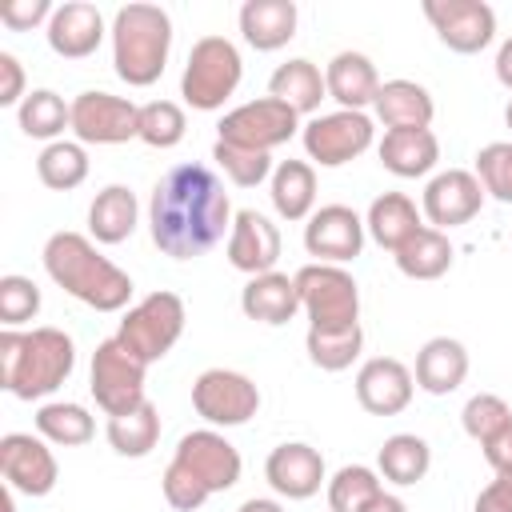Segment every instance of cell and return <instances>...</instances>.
<instances>
[{
  "label": "cell",
  "mask_w": 512,
  "mask_h": 512,
  "mask_svg": "<svg viewBox=\"0 0 512 512\" xmlns=\"http://www.w3.org/2000/svg\"><path fill=\"white\" fill-rule=\"evenodd\" d=\"M152 244L172 260H196L232 232V204L220 176L204 164L168 168L148 200Z\"/></svg>",
  "instance_id": "cell-1"
},
{
  "label": "cell",
  "mask_w": 512,
  "mask_h": 512,
  "mask_svg": "<svg viewBox=\"0 0 512 512\" xmlns=\"http://www.w3.org/2000/svg\"><path fill=\"white\" fill-rule=\"evenodd\" d=\"M44 272L52 284H60L68 296L96 312H120L132 296V276L116 268L108 256L96 252V244L80 232H52L44 244Z\"/></svg>",
  "instance_id": "cell-2"
},
{
  "label": "cell",
  "mask_w": 512,
  "mask_h": 512,
  "mask_svg": "<svg viewBox=\"0 0 512 512\" xmlns=\"http://www.w3.org/2000/svg\"><path fill=\"white\" fill-rule=\"evenodd\" d=\"M76 368V344L60 328L0 332V388L16 400H40L56 392Z\"/></svg>",
  "instance_id": "cell-3"
},
{
  "label": "cell",
  "mask_w": 512,
  "mask_h": 512,
  "mask_svg": "<svg viewBox=\"0 0 512 512\" xmlns=\"http://www.w3.org/2000/svg\"><path fill=\"white\" fill-rule=\"evenodd\" d=\"M172 48V16L160 4H124L112 20V64L132 88H148L164 76Z\"/></svg>",
  "instance_id": "cell-4"
},
{
  "label": "cell",
  "mask_w": 512,
  "mask_h": 512,
  "mask_svg": "<svg viewBox=\"0 0 512 512\" xmlns=\"http://www.w3.org/2000/svg\"><path fill=\"white\" fill-rule=\"evenodd\" d=\"M240 76H244L240 48L228 36H200L188 52V64L180 76V96L200 112H216L236 92Z\"/></svg>",
  "instance_id": "cell-5"
},
{
  "label": "cell",
  "mask_w": 512,
  "mask_h": 512,
  "mask_svg": "<svg viewBox=\"0 0 512 512\" xmlns=\"http://www.w3.org/2000/svg\"><path fill=\"white\" fill-rule=\"evenodd\" d=\"M296 288L312 332H344L360 324V288L340 264H304Z\"/></svg>",
  "instance_id": "cell-6"
},
{
  "label": "cell",
  "mask_w": 512,
  "mask_h": 512,
  "mask_svg": "<svg viewBox=\"0 0 512 512\" xmlns=\"http://www.w3.org/2000/svg\"><path fill=\"white\" fill-rule=\"evenodd\" d=\"M180 332H184V300L176 292H152V296H144L140 304L128 308L116 336L144 364H156L172 352Z\"/></svg>",
  "instance_id": "cell-7"
},
{
  "label": "cell",
  "mask_w": 512,
  "mask_h": 512,
  "mask_svg": "<svg viewBox=\"0 0 512 512\" xmlns=\"http://www.w3.org/2000/svg\"><path fill=\"white\" fill-rule=\"evenodd\" d=\"M144 372H148V364L136 352H128L120 344V336H108L92 352V384L88 388L108 416H124L148 400L144 396Z\"/></svg>",
  "instance_id": "cell-8"
},
{
  "label": "cell",
  "mask_w": 512,
  "mask_h": 512,
  "mask_svg": "<svg viewBox=\"0 0 512 512\" xmlns=\"http://www.w3.org/2000/svg\"><path fill=\"white\" fill-rule=\"evenodd\" d=\"M296 128H300V112L288 108L276 96L248 100V104L224 112V120L216 124V132H220L224 144L252 148V152H272V148L288 144L296 136Z\"/></svg>",
  "instance_id": "cell-9"
},
{
  "label": "cell",
  "mask_w": 512,
  "mask_h": 512,
  "mask_svg": "<svg viewBox=\"0 0 512 512\" xmlns=\"http://www.w3.org/2000/svg\"><path fill=\"white\" fill-rule=\"evenodd\" d=\"M192 408L216 424V428H236L248 424L260 408V388L232 368H208L192 380Z\"/></svg>",
  "instance_id": "cell-10"
},
{
  "label": "cell",
  "mask_w": 512,
  "mask_h": 512,
  "mask_svg": "<svg viewBox=\"0 0 512 512\" xmlns=\"http://www.w3.org/2000/svg\"><path fill=\"white\" fill-rule=\"evenodd\" d=\"M300 136H304V152L320 168H340V164H348V160H356L360 152L372 148L376 128L364 112L340 108V112H328V116H312Z\"/></svg>",
  "instance_id": "cell-11"
},
{
  "label": "cell",
  "mask_w": 512,
  "mask_h": 512,
  "mask_svg": "<svg viewBox=\"0 0 512 512\" xmlns=\"http://www.w3.org/2000/svg\"><path fill=\"white\" fill-rule=\"evenodd\" d=\"M72 132L80 144L140 140V108L112 92H80L72 100Z\"/></svg>",
  "instance_id": "cell-12"
},
{
  "label": "cell",
  "mask_w": 512,
  "mask_h": 512,
  "mask_svg": "<svg viewBox=\"0 0 512 512\" xmlns=\"http://www.w3.org/2000/svg\"><path fill=\"white\" fill-rule=\"evenodd\" d=\"M424 16L436 28L440 44L460 56L488 48L496 36V12L484 0H424Z\"/></svg>",
  "instance_id": "cell-13"
},
{
  "label": "cell",
  "mask_w": 512,
  "mask_h": 512,
  "mask_svg": "<svg viewBox=\"0 0 512 512\" xmlns=\"http://www.w3.org/2000/svg\"><path fill=\"white\" fill-rule=\"evenodd\" d=\"M0 476L8 480V488L24 492V496H48L60 480V468H56V456L44 444V436L8 432V436H0Z\"/></svg>",
  "instance_id": "cell-14"
},
{
  "label": "cell",
  "mask_w": 512,
  "mask_h": 512,
  "mask_svg": "<svg viewBox=\"0 0 512 512\" xmlns=\"http://www.w3.org/2000/svg\"><path fill=\"white\" fill-rule=\"evenodd\" d=\"M304 248L316 256V264L356 260L364 248V220L348 204H324L304 224Z\"/></svg>",
  "instance_id": "cell-15"
},
{
  "label": "cell",
  "mask_w": 512,
  "mask_h": 512,
  "mask_svg": "<svg viewBox=\"0 0 512 512\" xmlns=\"http://www.w3.org/2000/svg\"><path fill=\"white\" fill-rule=\"evenodd\" d=\"M172 460L184 464L208 492H228L240 480V452L220 432H212V428H200V432L180 436Z\"/></svg>",
  "instance_id": "cell-16"
},
{
  "label": "cell",
  "mask_w": 512,
  "mask_h": 512,
  "mask_svg": "<svg viewBox=\"0 0 512 512\" xmlns=\"http://www.w3.org/2000/svg\"><path fill=\"white\" fill-rule=\"evenodd\" d=\"M480 204H484V184L464 168H448V172L432 176L424 188V216L440 232L468 224L480 212Z\"/></svg>",
  "instance_id": "cell-17"
},
{
  "label": "cell",
  "mask_w": 512,
  "mask_h": 512,
  "mask_svg": "<svg viewBox=\"0 0 512 512\" xmlns=\"http://www.w3.org/2000/svg\"><path fill=\"white\" fill-rule=\"evenodd\" d=\"M276 260H280V232L276 224L256 212V208H244L232 216V232H228V264L236 272H248V276H264V272H276Z\"/></svg>",
  "instance_id": "cell-18"
},
{
  "label": "cell",
  "mask_w": 512,
  "mask_h": 512,
  "mask_svg": "<svg viewBox=\"0 0 512 512\" xmlns=\"http://www.w3.org/2000/svg\"><path fill=\"white\" fill-rule=\"evenodd\" d=\"M412 372L392 356H372L356 372V400L372 416H396L412 404Z\"/></svg>",
  "instance_id": "cell-19"
},
{
  "label": "cell",
  "mask_w": 512,
  "mask_h": 512,
  "mask_svg": "<svg viewBox=\"0 0 512 512\" xmlns=\"http://www.w3.org/2000/svg\"><path fill=\"white\" fill-rule=\"evenodd\" d=\"M264 476H268L272 492H280L288 500H308L324 484V456L312 444L292 440V444H280V448L268 452Z\"/></svg>",
  "instance_id": "cell-20"
},
{
  "label": "cell",
  "mask_w": 512,
  "mask_h": 512,
  "mask_svg": "<svg viewBox=\"0 0 512 512\" xmlns=\"http://www.w3.org/2000/svg\"><path fill=\"white\" fill-rule=\"evenodd\" d=\"M104 40V16L88 0H68L48 20V48L64 60H84Z\"/></svg>",
  "instance_id": "cell-21"
},
{
  "label": "cell",
  "mask_w": 512,
  "mask_h": 512,
  "mask_svg": "<svg viewBox=\"0 0 512 512\" xmlns=\"http://www.w3.org/2000/svg\"><path fill=\"white\" fill-rule=\"evenodd\" d=\"M324 84L328 96L348 112H364V104H372L380 92V76L364 52H336L324 68Z\"/></svg>",
  "instance_id": "cell-22"
},
{
  "label": "cell",
  "mask_w": 512,
  "mask_h": 512,
  "mask_svg": "<svg viewBox=\"0 0 512 512\" xmlns=\"http://www.w3.org/2000/svg\"><path fill=\"white\" fill-rule=\"evenodd\" d=\"M436 160H440V140L432 136V128H392L380 140V164L400 180H416L432 172Z\"/></svg>",
  "instance_id": "cell-23"
},
{
  "label": "cell",
  "mask_w": 512,
  "mask_h": 512,
  "mask_svg": "<svg viewBox=\"0 0 512 512\" xmlns=\"http://www.w3.org/2000/svg\"><path fill=\"white\" fill-rule=\"evenodd\" d=\"M240 308L248 320H260V324H288L296 312H300V288H296V276H284V272H264V276H252L240 292Z\"/></svg>",
  "instance_id": "cell-24"
},
{
  "label": "cell",
  "mask_w": 512,
  "mask_h": 512,
  "mask_svg": "<svg viewBox=\"0 0 512 512\" xmlns=\"http://www.w3.org/2000/svg\"><path fill=\"white\" fill-rule=\"evenodd\" d=\"M468 376V348L452 336H432L416 352V384L428 396H448L464 384Z\"/></svg>",
  "instance_id": "cell-25"
},
{
  "label": "cell",
  "mask_w": 512,
  "mask_h": 512,
  "mask_svg": "<svg viewBox=\"0 0 512 512\" xmlns=\"http://www.w3.org/2000/svg\"><path fill=\"white\" fill-rule=\"evenodd\" d=\"M240 32L256 52H276L296 36V4L292 0H244Z\"/></svg>",
  "instance_id": "cell-26"
},
{
  "label": "cell",
  "mask_w": 512,
  "mask_h": 512,
  "mask_svg": "<svg viewBox=\"0 0 512 512\" xmlns=\"http://www.w3.org/2000/svg\"><path fill=\"white\" fill-rule=\"evenodd\" d=\"M376 116L384 120V128H428L432 116H436V104L428 96L424 84L416 80H384L376 100H372Z\"/></svg>",
  "instance_id": "cell-27"
},
{
  "label": "cell",
  "mask_w": 512,
  "mask_h": 512,
  "mask_svg": "<svg viewBox=\"0 0 512 512\" xmlns=\"http://www.w3.org/2000/svg\"><path fill=\"white\" fill-rule=\"evenodd\" d=\"M136 216H140V204H136L132 188L108 184L96 192V200L88 208V232L96 244H120L136 232Z\"/></svg>",
  "instance_id": "cell-28"
},
{
  "label": "cell",
  "mask_w": 512,
  "mask_h": 512,
  "mask_svg": "<svg viewBox=\"0 0 512 512\" xmlns=\"http://www.w3.org/2000/svg\"><path fill=\"white\" fill-rule=\"evenodd\" d=\"M396 268L408 276V280H440L448 268H452V240H448V232H440V228H420V232H412L396 252Z\"/></svg>",
  "instance_id": "cell-29"
},
{
  "label": "cell",
  "mask_w": 512,
  "mask_h": 512,
  "mask_svg": "<svg viewBox=\"0 0 512 512\" xmlns=\"http://www.w3.org/2000/svg\"><path fill=\"white\" fill-rule=\"evenodd\" d=\"M268 96L284 100L288 108H296V112L304 116V112H316V108H320V100L328 96V84H324V72H320L312 60L296 56V60H284V64L272 72Z\"/></svg>",
  "instance_id": "cell-30"
},
{
  "label": "cell",
  "mask_w": 512,
  "mask_h": 512,
  "mask_svg": "<svg viewBox=\"0 0 512 512\" xmlns=\"http://www.w3.org/2000/svg\"><path fill=\"white\" fill-rule=\"evenodd\" d=\"M364 228L372 232V240L388 252H396L412 232H420V212L416 204L404 196V192H384L368 204V216H364Z\"/></svg>",
  "instance_id": "cell-31"
},
{
  "label": "cell",
  "mask_w": 512,
  "mask_h": 512,
  "mask_svg": "<svg viewBox=\"0 0 512 512\" xmlns=\"http://www.w3.org/2000/svg\"><path fill=\"white\" fill-rule=\"evenodd\" d=\"M272 208L284 220H304L312 216L316 204V172L304 160H280L272 172Z\"/></svg>",
  "instance_id": "cell-32"
},
{
  "label": "cell",
  "mask_w": 512,
  "mask_h": 512,
  "mask_svg": "<svg viewBox=\"0 0 512 512\" xmlns=\"http://www.w3.org/2000/svg\"><path fill=\"white\" fill-rule=\"evenodd\" d=\"M376 464H380L384 480L408 488V484L424 480V472H428V464H432V448H428V440H420V436H412V432H396V436H388V440L380 444Z\"/></svg>",
  "instance_id": "cell-33"
},
{
  "label": "cell",
  "mask_w": 512,
  "mask_h": 512,
  "mask_svg": "<svg viewBox=\"0 0 512 512\" xmlns=\"http://www.w3.org/2000/svg\"><path fill=\"white\" fill-rule=\"evenodd\" d=\"M36 432L48 440V444H60V448H80L96 436V420L88 416L84 404H68V400H56V404H44L36 412Z\"/></svg>",
  "instance_id": "cell-34"
},
{
  "label": "cell",
  "mask_w": 512,
  "mask_h": 512,
  "mask_svg": "<svg viewBox=\"0 0 512 512\" xmlns=\"http://www.w3.org/2000/svg\"><path fill=\"white\" fill-rule=\"evenodd\" d=\"M160 440V412L156 404H140L124 416H108V444L120 452V456H148Z\"/></svg>",
  "instance_id": "cell-35"
},
{
  "label": "cell",
  "mask_w": 512,
  "mask_h": 512,
  "mask_svg": "<svg viewBox=\"0 0 512 512\" xmlns=\"http://www.w3.org/2000/svg\"><path fill=\"white\" fill-rule=\"evenodd\" d=\"M16 116H20V132L32 136V140H52L56 144V136L64 128H72V104H64L52 88L28 92L24 104L16 108Z\"/></svg>",
  "instance_id": "cell-36"
},
{
  "label": "cell",
  "mask_w": 512,
  "mask_h": 512,
  "mask_svg": "<svg viewBox=\"0 0 512 512\" xmlns=\"http://www.w3.org/2000/svg\"><path fill=\"white\" fill-rule=\"evenodd\" d=\"M36 176L44 188L52 192H72L88 180V152L84 144H72V140H56L48 144L40 156H36Z\"/></svg>",
  "instance_id": "cell-37"
},
{
  "label": "cell",
  "mask_w": 512,
  "mask_h": 512,
  "mask_svg": "<svg viewBox=\"0 0 512 512\" xmlns=\"http://www.w3.org/2000/svg\"><path fill=\"white\" fill-rule=\"evenodd\" d=\"M380 476L364 464H344L332 480H328V508L332 512H364L376 496H380Z\"/></svg>",
  "instance_id": "cell-38"
},
{
  "label": "cell",
  "mask_w": 512,
  "mask_h": 512,
  "mask_svg": "<svg viewBox=\"0 0 512 512\" xmlns=\"http://www.w3.org/2000/svg\"><path fill=\"white\" fill-rule=\"evenodd\" d=\"M304 348H308V360H312L316 368H324V372H344V368L360 356L364 332H360V324H356V328H344V332H312V328H308Z\"/></svg>",
  "instance_id": "cell-39"
},
{
  "label": "cell",
  "mask_w": 512,
  "mask_h": 512,
  "mask_svg": "<svg viewBox=\"0 0 512 512\" xmlns=\"http://www.w3.org/2000/svg\"><path fill=\"white\" fill-rule=\"evenodd\" d=\"M184 108L172 104V100H152V104H140V140L148 148H176L184 140Z\"/></svg>",
  "instance_id": "cell-40"
},
{
  "label": "cell",
  "mask_w": 512,
  "mask_h": 512,
  "mask_svg": "<svg viewBox=\"0 0 512 512\" xmlns=\"http://www.w3.org/2000/svg\"><path fill=\"white\" fill-rule=\"evenodd\" d=\"M212 160L224 168V176H228L236 188H256L260 180H268V176L276 172L268 152L236 148V144H224V140H216V148H212Z\"/></svg>",
  "instance_id": "cell-41"
},
{
  "label": "cell",
  "mask_w": 512,
  "mask_h": 512,
  "mask_svg": "<svg viewBox=\"0 0 512 512\" xmlns=\"http://www.w3.org/2000/svg\"><path fill=\"white\" fill-rule=\"evenodd\" d=\"M476 180L484 192H492L500 204H512V144L496 140L476 152Z\"/></svg>",
  "instance_id": "cell-42"
},
{
  "label": "cell",
  "mask_w": 512,
  "mask_h": 512,
  "mask_svg": "<svg viewBox=\"0 0 512 512\" xmlns=\"http://www.w3.org/2000/svg\"><path fill=\"white\" fill-rule=\"evenodd\" d=\"M508 420H512V408H508L500 396H492V392H476V396L464 404V412H460V424H464V432H468L476 444L492 440Z\"/></svg>",
  "instance_id": "cell-43"
},
{
  "label": "cell",
  "mask_w": 512,
  "mask_h": 512,
  "mask_svg": "<svg viewBox=\"0 0 512 512\" xmlns=\"http://www.w3.org/2000/svg\"><path fill=\"white\" fill-rule=\"evenodd\" d=\"M40 312V288L28 276H0V320L4 328H20Z\"/></svg>",
  "instance_id": "cell-44"
},
{
  "label": "cell",
  "mask_w": 512,
  "mask_h": 512,
  "mask_svg": "<svg viewBox=\"0 0 512 512\" xmlns=\"http://www.w3.org/2000/svg\"><path fill=\"white\" fill-rule=\"evenodd\" d=\"M160 488H164V500H168L176 512H196V508L212 496V492H208V488H204V484H200L184 464H176V460L164 468Z\"/></svg>",
  "instance_id": "cell-45"
},
{
  "label": "cell",
  "mask_w": 512,
  "mask_h": 512,
  "mask_svg": "<svg viewBox=\"0 0 512 512\" xmlns=\"http://www.w3.org/2000/svg\"><path fill=\"white\" fill-rule=\"evenodd\" d=\"M52 4L48 0H8L0 4V24H8L12 32H32L36 24L52 20Z\"/></svg>",
  "instance_id": "cell-46"
},
{
  "label": "cell",
  "mask_w": 512,
  "mask_h": 512,
  "mask_svg": "<svg viewBox=\"0 0 512 512\" xmlns=\"http://www.w3.org/2000/svg\"><path fill=\"white\" fill-rule=\"evenodd\" d=\"M24 68L12 52H0V104H24Z\"/></svg>",
  "instance_id": "cell-47"
},
{
  "label": "cell",
  "mask_w": 512,
  "mask_h": 512,
  "mask_svg": "<svg viewBox=\"0 0 512 512\" xmlns=\"http://www.w3.org/2000/svg\"><path fill=\"white\" fill-rule=\"evenodd\" d=\"M472 512H512V472H496V480L476 496Z\"/></svg>",
  "instance_id": "cell-48"
},
{
  "label": "cell",
  "mask_w": 512,
  "mask_h": 512,
  "mask_svg": "<svg viewBox=\"0 0 512 512\" xmlns=\"http://www.w3.org/2000/svg\"><path fill=\"white\" fill-rule=\"evenodd\" d=\"M480 448H484V460H488L496 472H512V420H508L492 440H484Z\"/></svg>",
  "instance_id": "cell-49"
},
{
  "label": "cell",
  "mask_w": 512,
  "mask_h": 512,
  "mask_svg": "<svg viewBox=\"0 0 512 512\" xmlns=\"http://www.w3.org/2000/svg\"><path fill=\"white\" fill-rule=\"evenodd\" d=\"M496 80L512 92V36L500 44V52H496Z\"/></svg>",
  "instance_id": "cell-50"
},
{
  "label": "cell",
  "mask_w": 512,
  "mask_h": 512,
  "mask_svg": "<svg viewBox=\"0 0 512 512\" xmlns=\"http://www.w3.org/2000/svg\"><path fill=\"white\" fill-rule=\"evenodd\" d=\"M364 512H408V504H404L400 496H392V492H380Z\"/></svg>",
  "instance_id": "cell-51"
},
{
  "label": "cell",
  "mask_w": 512,
  "mask_h": 512,
  "mask_svg": "<svg viewBox=\"0 0 512 512\" xmlns=\"http://www.w3.org/2000/svg\"><path fill=\"white\" fill-rule=\"evenodd\" d=\"M236 512H284L276 500H264V496H252V500H244Z\"/></svg>",
  "instance_id": "cell-52"
},
{
  "label": "cell",
  "mask_w": 512,
  "mask_h": 512,
  "mask_svg": "<svg viewBox=\"0 0 512 512\" xmlns=\"http://www.w3.org/2000/svg\"><path fill=\"white\" fill-rule=\"evenodd\" d=\"M504 124L512 128V100H508V108H504Z\"/></svg>",
  "instance_id": "cell-53"
}]
</instances>
